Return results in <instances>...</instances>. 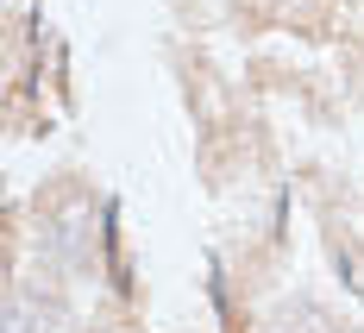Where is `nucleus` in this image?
Returning <instances> with one entry per match:
<instances>
[{
	"label": "nucleus",
	"instance_id": "1",
	"mask_svg": "<svg viewBox=\"0 0 364 333\" xmlns=\"http://www.w3.org/2000/svg\"><path fill=\"white\" fill-rule=\"evenodd\" d=\"M6 333H75V321L63 302L38 296V290H13L6 296Z\"/></svg>",
	"mask_w": 364,
	"mask_h": 333
},
{
	"label": "nucleus",
	"instance_id": "2",
	"mask_svg": "<svg viewBox=\"0 0 364 333\" xmlns=\"http://www.w3.org/2000/svg\"><path fill=\"white\" fill-rule=\"evenodd\" d=\"M82 214H57L50 221V233H44V245H50V258L70 264V270H88V252H82Z\"/></svg>",
	"mask_w": 364,
	"mask_h": 333
}]
</instances>
